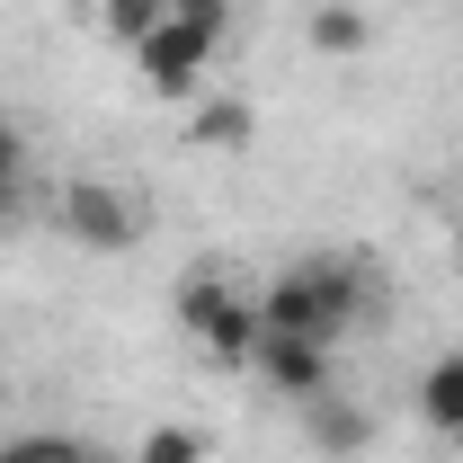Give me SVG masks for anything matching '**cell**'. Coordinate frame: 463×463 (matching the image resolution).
Wrapping results in <instances>:
<instances>
[{"label": "cell", "instance_id": "3", "mask_svg": "<svg viewBox=\"0 0 463 463\" xmlns=\"http://www.w3.org/2000/svg\"><path fill=\"white\" fill-rule=\"evenodd\" d=\"M62 232H71L80 250H99V259H125V250L143 241V205H134L116 178H71V187H62Z\"/></svg>", "mask_w": 463, "mask_h": 463}, {"label": "cell", "instance_id": "10", "mask_svg": "<svg viewBox=\"0 0 463 463\" xmlns=\"http://www.w3.org/2000/svg\"><path fill=\"white\" fill-rule=\"evenodd\" d=\"M0 223H27V125L0 116Z\"/></svg>", "mask_w": 463, "mask_h": 463}, {"label": "cell", "instance_id": "9", "mask_svg": "<svg viewBox=\"0 0 463 463\" xmlns=\"http://www.w3.org/2000/svg\"><path fill=\"white\" fill-rule=\"evenodd\" d=\"M419 419H428L446 446H463V347H455V356H437V365L419 374Z\"/></svg>", "mask_w": 463, "mask_h": 463}, {"label": "cell", "instance_id": "4", "mask_svg": "<svg viewBox=\"0 0 463 463\" xmlns=\"http://www.w3.org/2000/svg\"><path fill=\"white\" fill-rule=\"evenodd\" d=\"M214 54H223V45H205V36H196V27H178V18H161V27L134 45L143 80H152L161 99H205V71H214Z\"/></svg>", "mask_w": 463, "mask_h": 463}, {"label": "cell", "instance_id": "5", "mask_svg": "<svg viewBox=\"0 0 463 463\" xmlns=\"http://www.w3.org/2000/svg\"><path fill=\"white\" fill-rule=\"evenodd\" d=\"M250 365H259V383L277 392V402H312V392H330V339H294V330H259L250 347Z\"/></svg>", "mask_w": 463, "mask_h": 463}, {"label": "cell", "instance_id": "7", "mask_svg": "<svg viewBox=\"0 0 463 463\" xmlns=\"http://www.w3.org/2000/svg\"><path fill=\"white\" fill-rule=\"evenodd\" d=\"M303 428H312V446H321L330 463H347V455H365V446H374V419H365V410H347V402H330V392H312V402H303Z\"/></svg>", "mask_w": 463, "mask_h": 463}, {"label": "cell", "instance_id": "13", "mask_svg": "<svg viewBox=\"0 0 463 463\" xmlns=\"http://www.w3.org/2000/svg\"><path fill=\"white\" fill-rule=\"evenodd\" d=\"M161 18L196 27L205 45H232V0H161Z\"/></svg>", "mask_w": 463, "mask_h": 463}, {"label": "cell", "instance_id": "2", "mask_svg": "<svg viewBox=\"0 0 463 463\" xmlns=\"http://www.w3.org/2000/svg\"><path fill=\"white\" fill-rule=\"evenodd\" d=\"M178 321L214 347V356H232V365H250V347L268 330V321H259V294L223 286V277H187V286H178Z\"/></svg>", "mask_w": 463, "mask_h": 463}, {"label": "cell", "instance_id": "14", "mask_svg": "<svg viewBox=\"0 0 463 463\" xmlns=\"http://www.w3.org/2000/svg\"><path fill=\"white\" fill-rule=\"evenodd\" d=\"M134 463H205V437H196V428H152V437L134 446Z\"/></svg>", "mask_w": 463, "mask_h": 463}, {"label": "cell", "instance_id": "11", "mask_svg": "<svg viewBox=\"0 0 463 463\" xmlns=\"http://www.w3.org/2000/svg\"><path fill=\"white\" fill-rule=\"evenodd\" d=\"M90 18L108 27L116 45H143V36L161 27V0H90Z\"/></svg>", "mask_w": 463, "mask_h": 463}, {"label": "cell", "instance_id": "6", "mask_svg": "<svg viewBox=\"0 0 463 463\" xmlns=\"http://www.w3.org/2000/svg\"><path fill=\"white\" fill-rule=\"evenodd\" d=\"M303 45L330 54V62H356V54H374V18H365L356 0H321V9L303 18Z\"/></svg>", "mask_w": 463, "mask_h": 463}, {"label": "cell", "instance_id": "8", "mask_svg": "<svg viewBox=\"0 0 463 463\" xmlns=\"http://www.w3.org/2000/svg\"><path fill=\"white\" fill-rule=\"evenodd\" d=\"M196 108V143L205 152H250V134H259V116H250V99H232V90H205V99H187Z\"/></svg>", "mask_w": 463, "mask_h": 463}, {"label": "cell", "instance_id": "12", "mask_svg": "<svg viewBox=\"0 0 463 463\" xmlns=\"http://www.w3.org/2000/svg\"><path fill=\"white\" fill-rule=\"evenodd\" d=\"M0 463H90L80 455V437H62V428H27V437H9Z\"/></svg>", "mask_w": 463, "mask_h": 463}, {"label": "cell", "instance_id": "1", "mask_svg": "<svg viewBox=\"0 0 463 463\" xmlns=\"http://www.w3.org/2000/svg\"><path fill=\"white\" fill-rule=\"evenodd\" d=\"M365 312H374V277L356 259H294L286 277H268V294H259V321L294 330V339H339Z\"/></svg>", "mask_w": 463, "mask_h": 463}]
</instances>
